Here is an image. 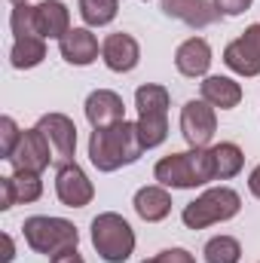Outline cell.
<instances>
[{"instance_id": "cell-1", "label": "cell", "mask_w": 260, "mask_h": 263, "mask_svg": "<svg viewBox=\"0 0 260 263\" xmlns=\"http://www.w3.org/2000/svg\"><path fill=\"white\" fill-rule=\"evenodd\" d=\"M141 153H144V141L138 123L129 120L107 129H95L89 138V159L98 172H117L123 165H132L141 159Z\"/></svg>"}, {"instance_id": "cell-2", "label": "cell", "mask_w": 260, "mask_h": 263, "mask_svg": "<svg viewBox=\"0 0 260 263\" xmlns=\"http://www.w3.org/2000/svg\"><path fill=\"white\" fill-rule=\"evenodd\" d=\"M153 178L172 190H196L214 181V156L205 147H190L184 153L162 156L153 165Z\"/></svg>"}, {"instance_id": "cell-3", "label": "cell", "mask_w": 260, "mask_h": 263, "mask_svg": "<svg viewBox=\"0 0 260 263\" xmlns=\"http://www.w3.org/2000/svg\"><path fill=\"white\" fill-rule=\"evenodd\" d=\"M169 89L156 83H144L135 89V107H138V132L144 141V150L159 147L169 138Z\"/></svg>"}, {"instance_id": "cell-4", "label": "cell", "mask_w": 260, "mask_h": 263, "mask_svg": "<svg viewBox=\"0 0 260 263\" xmlns=\"http://www.w3.org/2000/svg\"><path fill=\"white\" fill-rule=\"evenodd\" d=\"M25 242L37 251V254H46V257H55V254H65L73 251L80 245V233L77 227L65 220V217H46V214H34L25 220Z\"/></svg>"}, {"instance_id": "cell-5", "label": "cell", "mask_w": 260, "mask_h": 263, "mask_svg": "<svg viewBox=\"0 0 260 263\" xmlns=\"http://www.w3.org/2000/svg\"><path fill=\"white\" fill-rule=\"evenodd\" d=\"M92 245L107 263H126L135 251V230L117 211H104L92 220Z\"/></svg>"}, {"instance_id": "cell-6", "label": "cell", "mask_w": 260, "mask_h": 263, "mask_svg": "<svg viewBox=\"0 0 260 263\" xmlns=\"http://www.w3.org/2000/svg\"><path fill=\"white\" fill-rule=\"evenodd\" d=\"M242 208V196L230 187H211L205 190L199 199H193L190 205H184L181 220L190 230H205L211 223H224L230 217H236Z\"/></svg>"}, {"instance_id": "cell-7", "label": "cell", "mask_w": 260, "mask_h": 263, "mask_svg": "<svg viewBox=\"0 0 260 263\" xmlns=\"http://www.w3.org/2000/svg\"><path fill=\"white\" fill-rule=\"evenodd\" d=\"M52 159H55L52 144L46 141L43 132L34 126V129L22 132L18 144H15V150H12V156H9V165H12L15 172H37V175H40Z\"/></svg>"}, {"instance_id": "cell-8", "label": "cell", "mask_w": 260, "mask_h": 263, "mask_svg": "<svg viewBox=\"0 0 260 263\" xmlns=\"http://www.w3.org/2000/svg\"><path fill=\"white\" fill-rule=\"evenodd\" d=\"M224 65L236 70L239 77H257L260 73V22L245 28L242 37L227 43L224 49Z\"/></svg>"}, {"instance_id": "cell-9", "label": "cell", "mask_w": 260, "mask_h": 263, "mask_svg": "<svg viewBox=\"0 0 260 263\" xmlns=\"http://www.w3.org/2000/svg\"><path fill=\"white\" fill-rule=\"evenodd\" d=\"M217 132V117H214V107L208 101H187L184 110H181V135L190 147H208L211 138Z\"/></svg>"}, {"instance_id": "cell-10", "label": "cell", "mask_w": 260, "mask_h": 263, "mask_svg": "<svg viewBox=\"0 0 260 263\" xmlns=\"http://www.w3.org/2000/svg\"><path fill=\"white\" fill-rule=\"evenodd\" d=\"M55 196L62 199V205H67V208H86L95 196V187L77 162H65L55 172Z\"/></svg>"}, {"instance_id": "cell-11", "label": "cell", "mask_w": 260, "mask_h": 263, "mask_svg": "<svg viewBox=\"0 0 260 263\" xmlns=\"http://www.w3.org/2000/svg\"><path fill=\"white\" fill-rule=\"evenodd\" d=\"M37 129L46 135V141L52 144V153H55V162L65 165V162H73V150H77V126L73 120L65 117V114H46L40 117Z\"/></svg>"}, {"instance_id": "cell-12", "label": "cell", "mask_w": 260, "mask_h": 263, "mask_svg": "<svg viewBox=\"0 0 260 263\" xmlns=\"http://www.w3.org/2000/svg\"><path fill=\"white\" fill-rule=\"evenodd\" d=\"M101 59L114 73H129L141 62V46L132 34H107L101 43Z\"/></svg>"}, {"instance_id": "cell-13", "label": "cell", "mask_w": 260, "mask_h": 263, "mask_svg": "<svg viewBox=\"0 0 260 263\" xmlns=\"http://www.w3.org/2000/svg\"><path fill=\"white\" fill-rule=\"evenodd\" d=\"M86 120L92 123V129H107L126 120V104L117 92L110 89H95L86 98Z\"/></svg>"}, {"instance_id": "cell-14", "label": "cell", "mask_w": 260, "mask_h": 263, "mask_svg": "<svg viewBox=\"0 0 260 263\" xmlns=\"http://www.w3.org/2000/svg\"><path fill=\"white\" fill-rule=\"evenodd\" d=\"M43 196V181L37 172H12L9 178H0V208H12L18 202H37Z\"/></svg>"}, {"instance_id": "cell-15", "label": "cell", "mask_w": 260, "mask_h": 263, "mask_svg": "<svg viewBox=\"0 0 260 263\" xmlns=\"http://www.w3.org/2000/svg\"><path fill=\"white\" fill-rule=\"evenodd\" d=\"M162 12L190 28H208L220 18V9L214 6V0H162Z\"/></svg>"}, {"instance_id": "cell-16", "label": "cell", "mask_w": 260, "mask_h": 263, "mask_svg": "<svg viewBox=\"0 0 260 263\" xmlns=\"http://www.w3.org/2000/svg\"><path fill=\"white\" fill-rule=\"evenodd\" d=\"M59 52H62V59L67 65L86 67L98 59V40L89 28H70L59 40Z\"/></svg>"}, {"instance_id": "cell-17", "label": "cell", "mask_w": 260, "mask_h": 263, "mask_svg": "<svg viewBox=\"0 0 260 263\" xmlns=\"http://www.w3.org/2000/svg\"><path fill=\"white\" fill-rule=\"evenodd\" d=\"M175 67L184 77H205L208 67H211V46H208V40H202V37L184 40L178 46V52H175Z\"/></svg>"}, {"instance_id": "cell-18", "label": "cell", "mask_w": 260, "mask_h": 263, "mask_svg": "<svg viewBox=\"0 0 260 263\" xmlns=\"http://www.w3.org/2000/svg\"><path fill=\"white\" fill-rule=\"evenodd\" d=\"M37 31L46 40H62L70 31V12L62 0H43L37 3Z\"/></svg>"}, {"instance_id": "cell-19", "label": "cell", "mask_w": 260, "mask_h": 263, "mask_svg": "<svg viewBox=\"0 0 260 263\" xmlns=\"http://www.w3.org/2000/svg\"><path fill=\"white\" fill-rule=\"evenodd\" d=\"M199 89H202V101H208L211 107H220V110H233L242 101V86L230 77H205L199 83Z\"/></svg>"}, {"instance_id": "cell-20", "label": "cell", "mask_w": 260, "mask_h": 263, "mask_svg": "<svg viewBox=\"0 0 260 263\" xmlns=\"http://www.w3.org/2000/svg\"><path fill=\"white\" fill-rule=\"evenodd\" d=\"M132 205H135V211H138L141 220L159 223V220H165L169 211H172V196H169L165 187H141V190L135 193V202H132Z\"/></svg>"}, {"instance_id": "cell-21", "label": "cell", "mask_w": 260, "mask_h": 263, "mask_svg": "<svg viewBox=\"0 0 260 263\" xmlns=\"http://www.w3.org/2000/svg\"><path fill=\"white\" fill-rule=\"evenodd\" d=\"M46 59V40L40 34L34 37H18L9 49V62L15 70H28V67H37Z\"/></svg>"}, {"instance_id": "cell-22", "label": "cell", "mask_w": 260, "mask_h": 263, "mask_svg": "<svg viewBox=\"0 0 260 263\" xmlns=\"http://www.w3.org/2000/svg\"><path fill=\"white\" fill-rule=\"evenodd\" d=\"M211 156H214V181H230L245 165V153L233 141H224V144L211 147Z\"/></svg>"}, {"instance_id": "cell-23", "label": "cell", "mask_w": 260, "mask_h": 263, "mask_svg": "<svg viewBox=\"0 0 260 263\" xmlns=\"http://www.w3.org/2000/svg\"><path fill=\"white\" fill-rule=\"evenodd\" d=\"M120 0H80V15L86 28H104L117 18Z\"/></svg>"}, {"instance_id": "cell-24", "label": "cell", "mask_w": 260, "mask_h": 263, "mask_svg": "<svg viewBox=\"0 0 260 263\" xmlns=\"http://www.w3.org/2000/svg\"><path fill=\"white\" fill-rule=\"evenodd\" d=\"M205 263H239L242 260V245L233 236H214L205 242Z\"/></svg>"}, {"instance_id": "cell-25", "label": "cell", "mask_w": 260, "mask_h": 263, "mask_svg": "<svg viewBox=\"0 0 260 263\" xmlns=\"http://www.w3.org/2000/svg\"><path fill=\"white\" fill-rule=\"evenodd\" d=\"M9 28H12V34H15V40H18V37H34V34H40V31H37V6L18 3V6L12 9V15H9Z\"/></svg>"}, {"instance_id": "cell-26", "label": "cell", "mask_w": 260, "mask_h": 263, "mask_svg": "<svg viewBox=\"0 0 260 263\" xmlns=\"http://www.w3.org/2000/svg\"><path fill=\"white\" fill-rule=\"evenodd\" d=\"M18 138H22V129L15 126V120H12V117H3V120H0V156H3V159L12 156Z\"/></svg>"}, {"instance_id": "cell-27", "label": "cell", "mask_w": 260, "mask_h": 263, "mask_svg": "<svg viewBox=\"0 0 260 263\" xmlns=\"http://www.w3.org/2000/svg\"><path fill=\"white\" fill-rule=\"evenodd\" d=\"M141 263H196V257L187 248H165V251H159L156 257L141 260Z\"/></svg>"}, {"instance_id": "cell-28", "label": "cell", "mask_w": 260, "mask_h": 263, "mask_svg": "<svg viewBox=\"0 0 260 263\" xmlns=\"http://www.w3.org/2000/svg\"><path fill=\"white\" fill-rule=\"evenodd\" d=\"M254 0H214V6L220 9V15H242Z\"/></svg>"}, {"instance_id": "cell-29", "label": "cell", "mask_w": 260, "mask_h": 263, "mask_svg": "<svg viewBox=\"0 0 260 263\" xmlns=\"http://www.w3.org/2000/svg\"><path fill=\"white\" fill-rule=\"evenodd\" d=\"M49 263H86L80 257V251L73 248V251H65V254H55V257H49Z\"/></svg>"}, {"instance_id": "cell-30", "label": "cell", "mask_w": 260, "mask_h": 263, "mask_svg": "<svg viewBox=\"0 0 260 263\" xmlns=\"http://www.w3.org/2000/svg\"><path fill=\"white\" fill-rule=\"evenodd\" d=\"M248 190H251V193L260 199V165L251 172V175H248Z\"/></svg>"}, {"instance_id": "cell-31", "label": "cell", "mask_w": 260, "mask_h": 263, "mask_svg": "<svg viewBox=\"0 0 260 263\" xmlns=\"http://www.w3.org/2000/svg\"><path fill=\"white\" fill-rule=\"evenodd\" d=\"M3 245H6V251L0 254V260H3V263H9L12 257H15V248H12V239H9V236H3Z\"/></svg>"}, {"instance_id": "cell-32", "label": "cell", "mask_w": 260, "mask_h": 263, "mask_svg": "<svg viewBox=\"0 0 260 263\" xmlns=\"http://www.w3.org/2000/svg\"><path fill=\"white\" fill-rule=\"evenodd\" d=\"M9 3H15V6H18V3H28V0H9Z\"/></svg>"}]
</instances>
